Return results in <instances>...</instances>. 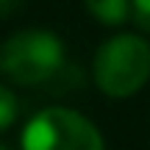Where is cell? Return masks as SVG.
<instances>
[{
    "label": "cell",
    "mask_w": 150,
    "mask_h": 150,
    "mask_svg": "<svg viewBox=\"0 0 150 150\" xmlns=\"http://www.w3.org/2000/svg\"><path fill=\"white\" fill-rule=\"evenodd\" d=\"M92 78L111 100L134 97L150 81V42L139 33L108 36L95 53Z\"/></svg>",
    "instance_id": "obj_1"
},
{
    "label": "cell",
    "mask_w": 150,
    "mask_h": 150,
    "mask_svg": "<svg viewBox=\"0 0 150 150\" xmlns=\"http://www.w3.org/2000/svg\"><path fill=\"white\" fill-rule=\"evenodd\" d=\"M64 42L47 28H22L0 45V75L17 86H39L61 72Z\"/></svg>",
    "instance_id": "obj_2"
},
{
    "label": "cell",
    "mask_w": 150,
    "mask_h": 150,
    "mask_svg": "<svg viewBox=\"0 0 150 150\" xmlns=\"http://www.w3.org/2000/svg\"><path fill=\"white\" fill-rule=\"evenodd\" d=\"M20 150H106V142L86 114L67 106H47L25 122Z\"/></svg>",
    "instance_id": "obj_3"
},
{
    "label": "cell",
    "mask_w": 150,
    "mask_h": 150,
    "mask_svg": "<svg viewBox=\"0 0 150 150\" xmlns=\"http://www.w3.org/2000/svg\"><path fill=\"white\" fill-rule=\"evenodd\" d=\"M83 6L92 20L108 28H117L131 20V0H83Z\"/></svg>",
    "instance_id": "obj_4"
},
{
    "label": "cell",
    "mask_w": 150,
    "mask_h": 150,
    "mask_svg": "<svg viewBox=\"0 0 150 150\" xmlns=\"http://www.w3.org/2000/svg\"><path fill=\"white\" fill-rule=\"evenodd\" d=\"M17 114H20L17 95H14L6 83H0V134H3V131H8L11 125H14Z\"/></svg>",
    "instance_id": "obj_5"
},
{
    "label": "cell",
    "mask_w": 150,
    "mask_h": 150,
    "mask_svg": "<svg viewBox=\"0 0 150 150\" xmlns=\"http://www.w3.org/2000/svg\"><path fill=\"white\" fill-rule=\"evenodd\" d=\"M131 20L136 22V28L150 33V0H131Z\"/></svg>",
    "instance_id": "obj_6"
},
{
    "label": "cell",
    "mask_w": 150,
    "mask_h": 150,
    "mask_svg": "<svg viewBox=\"0 0 150 150\" xmlns=\"http://www.w3.org/2000/svg\"><path fill=\"white\" fill-rule=\"evenodd\" d=\"M25 6V0H0V20H11L17 17Z\"/></svg>",
    "instance_id": "obj_7"
},
{
    "label": "cell",
    "mask_w": 150,
    "mask_h": 150,
    "mask_svg": "<svg viewBox=\"0 0 150 150\" xmlns=\"http://www.w3.org/2000/svg\"><path fill=\"white\" fill-rule=\"evenodd\" d=\"M0 150H8V147H6V145H0Z\"/></svg>",
    "instance_id": "obj_8"
}]
</instances>
